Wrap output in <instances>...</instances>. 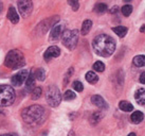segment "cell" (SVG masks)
Returning <instances> with one entry per match:
<instances>
[{
    "instance_id": "1",
    "label": "cell",
    "mask_w": 145,
    "mask_h": 136,
    "mask_svg": "<svg viewBox=\"0 0 145 136\" xmlns=\"http://www.w3.org/2000/svg\"><path fill=\"white\" fill-rule=\"evenodd\" d=\"M92 47L97 55L108 57L116 50V40L107 34H100L94 37Z\"/></svg>"
},
{
    "instance_id": "2",
    "label": "cell",
    "mask_w": 145,
    "mask_h": 136,
    "mask_svg": "<svg viewBox=\"0 0 145 136\" xmlns=\"http://www.w3.org/2000/svg\"><path fill=\"white\" fill-rule=\"evenodd\" d=\"M44 116V108L40 105H31L25 108L21 113V117L24 122L29 124L38 123Z\"/></svg>"
},
{
    "instance_id": "3",
    "label": "cell",
    "mask_w": 145,
    "mask_h": 136,
    "mask_svg": "<svg viewBox=\"0 0 145 136\" xmlns=\"http://www.w3.org/2000/svg\"><path fill=\"white\" fill-rule=\"evenodd\" d=\"M4 65L11 69H19L25 65L24 55L19 50H11L5 56Z\"/></svg>"
},
{
    "instance_id": "4",
    "label": "cell",
    "mask_w": 145,
    "mask_h": 136,
    "mask_svg": "<svg viewBox=\"0 0 145 136\" xmlns=\"http://www.w3.org/2000/svg\"><path fill=\"white\" fill-rule=\"evenodd\" d=\"M15 90L10 85H0V106H8L15 101Z\"/></svg>"
},
{
    "instance_id": "5",
    "label": "cell",
    "mask_w": 145,
    "mask_h": 136,
    "mask_svg": "<svg viewBox=\"0 0 145 136\" xmlns=\"http://www.w3.org/2000/svg\"><path fill=\"white\" fill-rule=\"evenodd\" d=\"M63 44L65 47H67L69 50L75 49L78 40V31L77 30H66L61 36Z\"/></svg>"
},
{
    "instance_id": "6",
    "label": "cell",
    "mask_w": 145,
    "mask_h": 136,
    "mask_svg": "<svg viewBox=\"0 0 145 136\" xmlns=\"http://www.w3.org/2000/svg\"><path fill=\"white\" fill-rule=\"evenodd\" d=\"M46 99L50 106H52V108L58 106L61 101V95L59 92V89L55 85H51L47 90Z\"/></svg>"
},
{
    "instance_id": "7",
    "label": "cell",
    "mask_w": 145,
    "mask_h": 136,
    "mask_svg": "<svg viewBox=\"0 0 145 136\" xmlns=\"http://www.w3.org/2000/svg\"><path fill=\"white\" fill-rule=\"evenodd\" d=\"M18 11L20 13V15L24 18L30 16V14L33 11V3L32 1H29V0H21L18 1Z\"/></svg>"
},
{
    "instance_id": "8",
    "label": "cell",
    "mask_w": 145,
    "mask_h": 136,
    "mask_svg": "<svg viewBox=\"0 0 145 136\" xmlns=\"http://www.w3.org/2000/svg\"><path fill=\"white\" fill-rule=\"evenodd\" d=\"M28 76H29L28 70H25V69L21 70L18 73H16L15 76H13L12 80H11L12 81V84L15 85V86H20V85L24 84V82H25Z\"/></svg>"
},
{
    "instance_id": "9",
    "label": "cell",
    "mask_w": 145,
    "mask_h": 136,
    "mask_svg": "<svg viewBox=\"0 0 145 136\" xmlns=\"http://www.w3.org/2000/svg\"><path fill=\"white\" fill-rule=\"evenodd\" d=\"M61 54V49L56 47V46H51V47H49L47 49V51L44 52V57L46 61H49L53 59V57H57V56H59Z\"/></svg>"
},
{
    "instance_id": "10",
    "label": "cell",
    "mask_w": 145,
    "mask_h": 136,
    "mask_svg": "<svg viewBox=\"0 0 145 136\" xmlns=\"http://www.w3.org/2000/svg\"><path fill=\"white\" fill-rule=\"evenodd\" d=\"M91 102H92L95 106H97V108H103V110L108 108V105L105 102L104 99H103L101 96H99V95H94V96L91 97Z\"/></svg>"
},
{
    "instance_id": "11",
    "label": "cell",
    "mask_w": 145,
    "mask_h": 136,
    "mask_svg": "<svg viewBox=\"0 0 145 136\" xmlns=\"http://www.w3.org/2000/svg\"><path fill=\"white\" fill-rule=\"evenodd\" d=\"M61 30H63V27L61 24H55L51 30V33H50V40H58L61 34Z\"/></svg>"
},
{
    "instance_id": "12",
    "label": "cell",
    "mask_w": 145,
    "mask_h": 136,
    "mask_svg": "<svg viewBox=\"0 0 145 136\" xmlns=\"http://www.w3.org/2000/svg\"><path fill=\"white\" fill-rule=\"evenodd\" d=\"M8 20H10V21H11L12 24H18V21H19V16H18V13L16 12V10L13 8V7H10V9H8Z\"/></svg>"
},
{
    "instance_id": "13",
    "label": "cell",
    "mask_w": 145,
    "mask_h": 136,
    "mask_svg": "<svg viewBox=\"0 0 145 136\" xmlns=\"http://www.w3.org/2000/svg\"><path fill=\"white\" fill-rule=\"evenodd\" d=\"M135 99L140 105H145V89L140 88L135 94Z\"/></svg>"
},
{
    "instance_id": "14",
    "label": "cell",
    "mask_w": 145,
    "mask_h": 136,
    "mask_svg": "<svg viewBox=\"0 0 145 136\" xmlns=\"http://www.w3.org/2000/svg\"><path fill=\"white\" fill-rule=\"evenodd\" d=\"M35 84V77H34V72H30L28 78L25 80V90L28 92H32V88L34 87Z\"/></svg>"
},
{
    "instance_id": "15",
    "label": "cell",
    "mask_w": 145,
    "mask_h": 136,
    "mask_svg": "<svg viewBox=\"0 0 145 136\" xmlns=\"http://www.w3.org/2000/svg\"><path fill=\"white\" fill-rule=\"evenodd\" d=\"M144 119V115H143V113L139 112V111H136V112H133L131 114V117H130V121L135 124H138L142 122V120Z\"/></svg>"
},
{
    "instance_id": "16",
    "label": "cell",
    "mask_w": 145,
    "mask_h": 136,
    "mask_svg": "<svg viewBox=\"0 0 145 136\" xmlns=\"http://www.w3.org/2000/svg\"><path fill=\"white\" fill-rule=\"evenodd\" d=\"M91 27H92V21L89 19H86L83 22V26H82V34L83 35H87L90 30H91Z\"/></svg>"
},
{
    "instance_id": "17",
    "label": "cell",
    "mask_w": 145,
    "mask_h": 136,
    "mask_svg": "<svg viewBox=\"0 0 145 136\" xmlns=\"http://www.w3.org/2000/svg\"><path fill=\"white\" fill-rule=\"evenodd\" d=\"M119 108L123 112H131L133 110V104L130 103V102H128V101H121L119 103Z\"/></svg>"
},
{
    "instance_id": "18",
    "label": "cell",
    "mask_w": 145,
    "mask_h": 136,
    "mask_svg": "<svg viewBox=\"0 0 145 136\" xmlns=\"http://www.w3.org/2000/svg\"><path fill=\"white\" fill-rule=\"evenodd\" d=\"M112 31L116 34H117L119 37H124L126 34H127V31H128V29L126 28V27H122V26H119V27H114L112 28Z\"/></svg>"
},
{
    "instance_id": "19",
    "label": "cell",
    "mask_w": 145,
    "mask_h": 136,
    "mask_svg": "<svg viewBox=\"0 0 145 136\" xmlns=\"http://www.w3.org/2000/svg\"><path fill=\"white\" fill-rule=\"evenodd\" d=\"M86 80L87 82L91 83V84H95L99 81V77L97 76V73L93 71H88L86 73Z\"/></svg>"
},
{
    "instance_id": "20",
    "label": "cell",
    "mask_w": 145,
    "mask_h": 136,
    "mask_svg": "<svg viewBox=\"0 0 145 136\" xmlns=\"http://www.w3.org/2000/svg\"><path fill=\"white\" fill-rule=\"evenodd\" d=\"M133 63L137 67H143L145 66V55H137L133 57Z\"/></svg>"
},
{
    "instance_id": "21",
    "label": "cell",
    "mask_w": 145,
    "mask_h": 136,
    "mask_svg": "<svg viewBox=\"0 0 145 136\" xmlns=\"http://www.w3.org/2000/svg\"><path fill=\"white\" fill-rule=\"evenodd\" d=\"M34 77L35 79L39 81H44V78H46V71H44V68H38L36 71L34 72Z\"/></svg>"
},
{
    "instance_id": "22",
    "label": "cell",
    "mask_w": 145,
    "mask_h": 136,
    "mask_svg": "<svg viewBox=\"0 0 145 136\" xmlns=\"http://www.w3.org/2000/svg\"><path fill=\"white\" fill-rule=\"evenodd\" d=\"M93 69L95 70V71L97 72H103L105 70V65L103 62H101V61H97V62H95L94 64H93Z\"/></svg>"
},
{
    "instance_id": "23",
    "label": "cell",
    "mask_w": 145,
    "mask_h": 136,
    "mask_svg": "<svg viewBox=\"0 0 145 136\" xmlns=\"http://www.w3.org/2000/svg\"><path fill=\"white\" fill-rule=\"evenodd\" d=\"M76 98V95L72 92V90H66V92L64 94V99L66 101H71L74 100Z\"/></svg>"
},
{
    "instance_id": "24",
    "label": "cell",
    "mask_w": 145,
    "mask_h": 136,
    "mask_svg": "<svg viewBox=\"0 0 145 136\" xmlns=\"http://www.w3.org/2000/svg\"><path fill=\"white\" fill-rule=\"evenodd\" d=\"M41 92H42V89L40 87H35L32 90V99L33 100H37L38 98H40Z\"/></svg>"
},
{
    "instance_id": "25",
    "label": "cell",
    "mask_w": 145,
    "mask_h": 136,
    "mask_svg": "<svg viewBox=\"0 0 145 136\" xmlns=\"http://www.w3.org/2000/svg\"><path fill=\"white\" fill-rule=\"evenodd\" d=\"M106 10H107V5L105 3H97V5L94 7V11L97 13H100V14L106 12Z\"/></svg>"
},
{
    "instance_id": "26",
    "label": "cell",
    "mask_w": 145,
    "mask_h": 136,
    "mask_svg": "<svg viewBox=\"0 0 145 136\" xmlns=\"http://www.w3.org/2000/svg\"><path fill=\"white\" fill-rule=\"evenodd\" d=\"M131 12H133V7L129 5V4H126L122 8V13H123L124 16H129L131 14Z\"/></svg>"
},
{
    "instance_id": "27",
    "label": "cell",
    "mask_w": 145,
    "mask_h": 136,
    "mask_svg": "<svg viewBox=\"0 0 145 136\" xmlns=\"http://www.w3.org/2000/svg\"><path fill=\"white\" fill-rule=\"evenodd\" d=\"M72 86L76 92H83V89H84V86H83V84H82L80 81H74Z\"/></svg>"
},
{
    "instance_id": "28",
    "label": "cell",
    "mask_w": 145,
    "mask_h": 136,
    "mask_svg": "<svg viewBox=\"0 0 145 136\" xmlns=\"http://www.w3.org/2000/svg\"><path fill=\"white\" fill-rule=\"evenodd\" d=\"M68 3L71 5V8L73 9V11H77L78 8H80V3H78L77 1H75V0H69Z\"/></svg>"
},
{
    "instance_id": "29",
    "label": "cell",
    "mask_w": 145,
    "mask_h": 136,
    "mask_svg": "<svg viewBox=\"0 0 145 136\" xmlns=\"http://www.w3.org/2000/svg\"><path fill=\"white\" fill-rule=\"evenodd\" d=\"M101 118H102V114H101V113H100V112L94 113V114L92 115V117H91V121L94 119V120H95V121H94V124H95L97 122H99V121L101 120Z\"/></svg>"
},
{
    "instance_id": "30",
    "label": "cell",
    "mask_w": 145,
    "mask_h": 136,
    "mask_svg": "<svg viewBox=\"0 0 145 136\" xmlns=\"http://www.w3.org/2000/svg\"><path fill=\"white\" fill-rule=\"evenodd\" d=\"M139 81L141 82L142 84H145V71L141 73V76H140V79H139Z\"/></svg>"
},
{
    "instance_id": "31",
    "label": "cell",
    "mask_w": 145,
    "mask_h": 136,
    "mask_svg": "<svg viewBox=\"0 0 145 136\" xmlns=\"http://www.w3.org/2000/svg\"><path fill=\"white\" fill-rule=\"evenodd\" d=\"M118 9H119L118 7H113L112 10H110V12L112 13V14H113V13H117L118 12Z\"/></svg>"
},
{
    "instance_id": "32",
    "label": "cell",
    "mask_w": 145,
    "mask_h": 136,
    "mask_svg": "<svg viewBox=\"0 0 145 136\" xmlns=\"http://www.w3.org/2000/svg\"><path fill=\"white\" fill-rule=\"evenodd\" d=\"M140 31H141L142 33H145V24H143L141 27V29H140Z\"/></svg>"
},
{
    "instance_id": "33",
    "label": "cell",
    "mask_w": 145,
    "mask_h": 136,
    "mask_svg": "<svg viewBox=\"0 0 145 136\" xmlns=\"http://www.w3.org/2000/svg\"><path fill=\"white\" fill-rule=\"evenodd\" d=\"M0 136H17L16 134H3V135H0Z\"/></svg>"
},
{
    "instance_id": "34",
    "label": "cell",
    "mask_w": 145,
    "mask_h": 136,
    "mask_svg": "<svg viewBox=\"0 0 145 136\" xmlns=\"http://www.w3.org/2000/svg\"><path fill=\"white\" fill-rule=\"evenodd\" d=\"M68 136H75V134H74V132H73V131H70V133H69Z\"/></svg>"
},
{
    "instance_id": "35",
    "label": "cell",
    "mask_w": 145,
    "mask_h": 136,
    "mask_svg": "<svg viewBox=\"0 0 145 136\" xmlns=\"http://www.w3.org/2000/svg\"><path fill=\"white\" fill-rule=\"evenodd\" d=\"M2 9H3V5H2V3L0 2V13L2 12Z\"/></svg>"
},
{
    "instance_id": "36",
    "label": "cell",
    "mask_w": 145,
    "mask_h": 136,
    "mask_svg": "<svg viewBox=\"0 0 145 136\" xmlns=\"http://www.w3.org/2000/svg\"><path fill=\"white\" fill-rule=\"evenodd\" d=\"M128 136H136V134H135V133H130Z\"/></svg>"
}]
</instances>
